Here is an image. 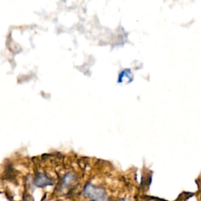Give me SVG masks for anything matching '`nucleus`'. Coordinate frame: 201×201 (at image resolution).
Here are the masks:
<instances>
[{"label": "nucleus", "instance_id": "obj_3", "mask_svg": "<svg viewBox=\"0 0 201 201\" xmlns=\"http://www.w3.org/2000/svg\"><path fill=\"white\" fill-rule=\"evenodd\" d=\"M117 201H130L128 198H121V199H119Z\"/></svg>", "mask_w": 201, "mask_h": 201}, {"label": "nucleus", "instance_id": "obj_2", "mask_svg": "<svg viewBox=\"0 0 201 201\" xmlns=\"http://www.w3.org/2000/svg\"><path fill=\"white\" fill-rule=\"evenodd\" d=\"M182 201H199V197L195 194H190L189 196L183 198Z\"/></svg>", "mask_w": 201, "mask_h": 201}, {"label": "nucleus", "instance_id": "obj_1", "mask_svg": "<svg viewBox=\"0 0 201 201\" xmlns=\"http://www.w3.org/2000/svg\"><path fill=\"white\" fill-rule=\"evenodd\" d=\"M82 194L88 201H108L109 199L105 187L95 185L91 182L84 185Z\"/></svg>", "mask_w": 201, "mask_h": 201}]
</instances>
